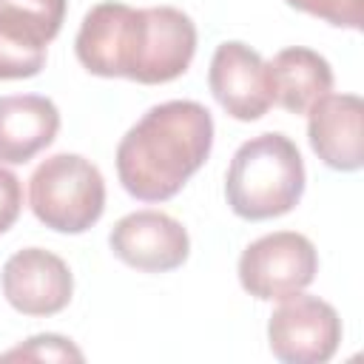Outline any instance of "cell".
Here are the masks:
<instances>
[{
	"label": "cell",
	"mask_w": 364,
	"mask_h": 364,
	"mask_svg": "<svg viewBox=\"0 0 364 364\" xmlns=\"http://www.w3.org/2000/svg\"><path fill=\"white\" fill-rule=\"evenodd\" d=\"M267 341L270 353L284 364H324L341 344V318L330 301L299 290L273 310Z\"/></svg>",
	"instance_id": "6"
},
{
	"label": "cell",
	"mask_w": 364,
	"mask_h": 364,
	"mask_svg": "<svg viewBox=\"0 0 364 364\" xmlns=\"http://www.w3.org/2000/svg\"><path fill=\"white\" fill-rule=\"evenodd\" d=\"M270 100L290 114H307L324 94L333 91L330 63L304 46L282 48L270 63H264Z\"/></svg>",
	"instance_id": "13"
},
{
	"label": "cell",
	"mask_w": 364,
	"mask_h": 364,
	"mask_svg": "<svg viewBox=\"0 0 364 364\" xmlns=\"http://www.w3.org/2000/svg\"><path fill=\"white\" fill-rule=\"evenodd\" d=\"M208 85L225 114L239 122H253L273 105L264 60L239 40H225L216 46L208 68Z\"/></svg>",
	"instance_id": "10"
},
{
	"label": "cell",
	"mask_w": 364,
	"mask_h": 364,
	"mask_svg": "<svg viewBox=\"0 0 364 364\" xmlns=\"http://www.w3.org/2000/svg\"><path fill=\"white\" fill-rule=\"evenodd\" d=\"M290 9L313 14L330 26L358 31L361 28V0H284Z\"/></svg>",
	"instance_id": "14"
},
{
	"label": "cell",
	"mask_w": 364,
	"mask_h": 364,
	"mask_svg": "<svg viewBox=\"0 0 364 364\" xmlns=\"http://www.w3.org/2000/svg\"><path fill=\"white\" fill-rule=\"evenodd\" d=\"M304 193V159L296 142L267 131L242 142L225 173V199L247 222L290 213Z\"/></svg>",
	"instance_id": "3"
},
{
	"label": "cell",
	"mask_w": 364,
	"mask_h": 364,
	"mask_svg": "<svg viewBox=\"0 0 364 364\" xmlns=\"http://www.w3.org/2000/svg\"><path fill=\"white\" fill-rule=\"evenodd\" d=\"M28 205L46 228L57 233H85L105 210V179L91 159L54 154L31 173Z\"/></svg>",
	"instance_id": "4"
},
{
	"label": "cell",
	"mask_w": 364,
	"mask_h": 364,
	"mask_svg": "<svg viewBox=\"0 0 364 364\" xmlns=\"http://www.w3.org/2000/svg\"><path fill=\"white\" fill-rule=\"evenodd\" d=\"M108 245L119 262L145 273L176 270L191 253L185 225L162 210H134L122 216L111 228Z\"/></svg>",
	"instance_id": "9"
},
{
	"label": "cell",
	"mask_w": 364,
	"mask_h": 364,
	"mask_svg": "<svg viewBox=\"0 0 364 364\" xmlns=\"http://www.w3.org/2000/svg\"><path fill=\"white\" fill-rule=\"evenodd\" d=\"M20 210H23V185L17 173L0 165V236L17 222Z\"/></svg>",
	"instance_id": "16"
},
{
	"label": "cell",
	"mask_w": 364,
	"mask_h": 364,
	"mask_svg": "<svg viewBox=\"0 0 364 364\" xmlns=\"http://www.w3.org/2000/svg\"><path fill=\"white\" fill-rule=\"evenodd\" d=\"M65 0H0V80H28L46 65Z\"/></svg>",
	"instance_id": "7"
},
{
	"label": "cell",
	"mask_w": 364,
	"mask_h": 364,
	"mask_svg": "<svg viewBox=\"0 0 364 364\" xmlns=\"http://www.w3.org/2000/svg\"><path fill=\"white\" fill-rule=\"evenodd\" d=\"M6 301L23 316H54L68 307L74 276L68 264L43 247H23L11 253L0 270Z\"/></svg>",
	"instance_id": "8"
},
{
	"label": "cell",
	"mask_w": 364,
	"mask_h": 364,
	"mask_svg": "<svg viewBox=\"0 0 364 364\" xmlns=\"http://www.w3.org/2000/svg\"><path fill=\"white\" fill-rule=\"evenodd\" d=\"M318 273L316 245L296 230H276L250 242L239 256V282L259 299H287L304 290Z\"/></svg>",
	"instance_id": "5"
},
{
	"label": "cell",
	"mask_w": 364,
	"mask_h": 364,
	"mask_svg": "<svg viewBox=\"0 0 364 364\" xmlns=\"http://www.w3.org/2000/svg\"><path fill=\"white\" fill-rule=\"evenodd\" d=\"M3 358H34V361H82V353L63 336L57 333H43V336H31L26 344L3 353Z\"/></svg>",
	"instance_id": "15"
},
{
	"label": "cell",
	"mask_w": 364,
	"mask_h": 364,
	"mask_svg": "<svg viewBox=\"0 0 364 364\" xmlns=\"http://www.w3.org/2000/svg\"><path fill=\"white\" fill-rule=\"evenodd\" d=\"M77 60L97 77L159 85L182 77L196 54V26L173 6L97 3L80 23Z\"/></svg>",
	"instance_id": "1"
},
{
	"label": "cell",
	"mask_w": 364,
	"mask_h": 364,
	"mask_svg": "<svg viewBox=\"0 0 364 364\" xmlns=\"http://www.w3.org/2000/svg\"><path fill=\"white\" fill-rule=\"evenodd\" d=\"M313 154L333 171L364 165V102L358 94H324L307 111Z\"/></svg>",
	"instance_id": "11"
},
{
	"label": "cell",
	"mask_w": 364,
	"mask_h": 364,
	"mask_svg": "<svg viewBox=\"0 0 364 364\" xmlns=\"http://www.w3.org/2000/svg\"><path fill=\"white\" fill-rule=\"evenodd\" d=\"M60 131V111L48 97H0V162L23 165L46 151Z\"/></svg>",
	"instance_id": "12"
},
{
	"label": "cell",
	"mask_w": 364,
	"mask_h": 364,
	"mask_svg": "<svg viewBox=\"0 0 364 364\" xmlns=\"http://www.w3.org/2000/svg\"><path fill=\"white\" fill-rule=\"evenodd\" d=\"M213 117L196 100H168L142 114L117 145V176L139 202H165L205 165Z\"/></svg>",
	"instance_id": "2"
}]
</instances>
